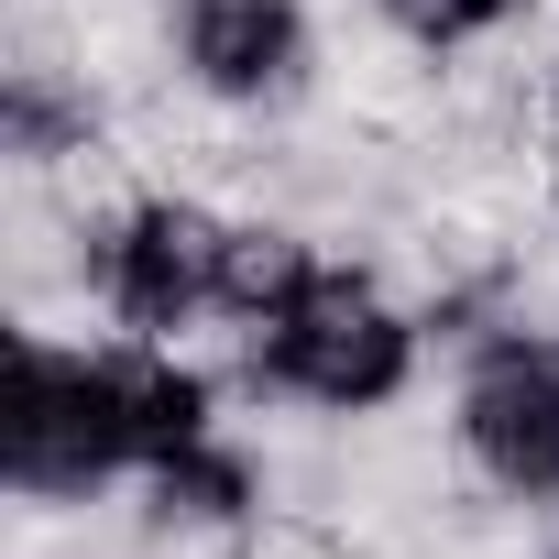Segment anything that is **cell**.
<instances>
[{"instance_id": "obj_2", "label": "cell", "mask_w": 559, "mask_h": 559, "mask_svg": "<svg viewBox=\"0 0 559 559\" xmlns=\"http://www.w3.org/2000/svg\"><path fill=\"white\" fill-rule=\"evenodd\" d=\"M0 472L34 526H67L88 504H110V483L132 472L121 439V352L56 341V330H12V395H0Z\"/></svg>"}, {"instance_id": "obj_6", "label": "cell", "mask_w": 559, "mask_h": 559, "mask_svg": "<svg viewBox=\"0 0 559 559\" xmlns=\"http://www.w3.org/2000/svg\"><path fill=\"white\" fill-rule=\"evenodd\" d=\"M319 230L297 209H230V252H219V319L230 330H263V319H286L308 286H319Z\"/></svg>"}, {"instance_id": "obj_9", "label": "cell", "mask_w": 559, "mask_h": 559, "mask_svg": "<svg viewBox=\"0 0 559 559\" xmlns=\"http://www.w3.org/2000/svg\"><path fill=\"white\" fill-rule=\"evenodd\" d=\"M198 559H230V548H198Z\"/></svg>"}, {"instance_id": "obj_11", "label": "cell", "mask_w": 559, "mask_h": 559, "mask_svg": "<svg viewBox=\"0 0 559 559\" xmlns=\"http://www.w3.org/2000/svg\"><path fill=\"white\" fill-rule=\"evenodd\" d=\"M78 559H88V548H78Z\"/></svg>"}, {"instance_id": "obj_3", "label": "cell", "mask_w": 559, "mask_h": 559, "mask_svg": "<svg viewBox=\"0 0 559 559\" xmlns=\"http://www.w3.org/2000/svg\"><path fill=\"white\" fill-rule=\"evenodd\" d=\"M219 252H230V198L143 187L121 219L88 230V308L121 341H187L198 319H219Z\"/></svg>"}, {"instance_id": "obj_7", "label": "cell", "mask_w": 559, "mask_h": 559, "mask_svg": "<svg viewBox=\"0 0 559 559\" xmlns=\"http://www.w3.org/2000/svg\"><path fill=\"white\" fill-rule=\"evenodd\" d=\"M362 12L384 23V34H406V45H428V56H472V45H493V34H515L537 0H362Z\"/></svg>"}, {"instance_id": "obj_1", "label": "cell", "mask_w": 559, "mask_h": 559, "mask_svg": "<svg viewBox=\"0 0 559 559\" xmlns=\"http://www.w3.org/2000/svg\"><path fill=\"white\" fill-rule=\"evenodd\" d=\"M417 352H428V319L384 263H319V286L286 319L230 330L219 384L252 406H297V417H384L406 406Z\"/></svg>"}, {"instance_id": "obj_8", "label": "cell", "mask_w": 559, "mask_h": 559, "mask_svg": "<svg viewBox=\"0 0 559 559\" xmlns=\"http://www.w3.org/2000/svg\"><path fill=\"white\" fill-rule=\"evenodd\" d=\"M515 559H559V537H526V548H515Z\"/></svg>"}, {"instance_id": "obj_10", "label": "cell", "mask_w": 559, "mask_h": 559, "mask_svg": "<svg viewBox=\"0 0 559 559\" xmlns=\"http://www.w3.org/2000/svg\"><path fill=\"white\" fill-rule=\"evenodd\" d=\"M548 341H559V319H548Z\"/></svg>"}, {"instance_id": "obj_5", "label": "cell", "mask_w": 559, "mask_h": 559, "mask_svg": "<svg viewBox=\"0 0 559 559\" xmlns=\"http://www.w3.org/2000/svg\"><path fill=\"white\" fill-rule=\"evenodd\" d=\"M176 78L241 121H286L330 78V34L308 0H176Z\"/></svg>"}, {"instance_id": "obj_4", "label": "cell", "mask_w": 559, "mask_h": 559, "mask_svg": "<svg viewBox=\"0 0 559 559\" xmlns=\"http://www.w3.org/2000/svg\"><path fill=\"white\" fill-rule=\"evenodd\" d=\"M450 439L483 493L559 515V341H537V330L472 341L461 384H450Z\"/></svg>"}]
</instances>
